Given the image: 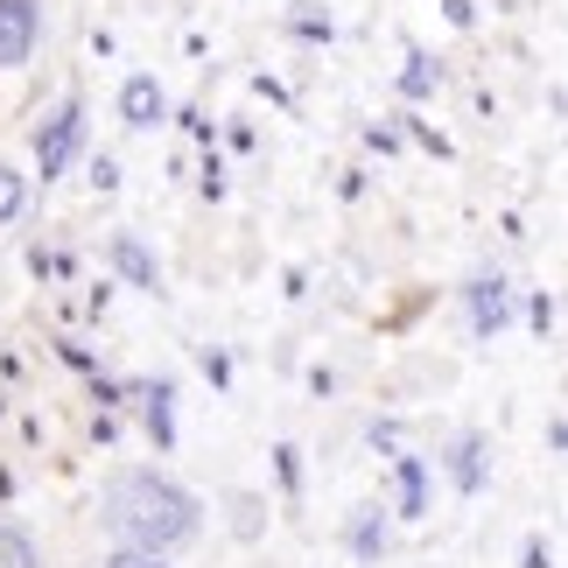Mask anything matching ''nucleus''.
I'll return each mask as SVG.
<instances>
[{"mask_svg":"<svg viewBox=\"0 0 568 568\" xmlns=\"http://www.w3.org/2000/svg\"><path fill=\"white\" fill-rule=\"evenodd\" d=\"M99 519H105V534H113L120 548H141V555H162V548H176V540L196 534L190 491H176L155 470H120L113 485H105V498H99Z\"/></svg>","mask_w":568,"mask_h":568,"instance_id":"f257e3e1","label":"nucleus"},{"mask_svg":"<svg viewBox=\"0 0 568 568\" xmlns=\"http://www.w3.org/2000/svg\"><path fill=\"white\" fill-rule=\"evenodd\" d=\"M78 134H84V113H78V99L63 105V113L36 134V162H42V183L50 176H63V162H71V148H78Z\"/></svg>","mask_w":568,"mask_h":568,"instance_id":"f03ea898","label":"nucleus"},{"mask_svg":"<svg viewBox=\"0 0 568 568\" xmlns=\"http://www.w3.org/2000/svg\"><path fill=\"white\" fill-rule=\"evenodd\" d=\"M36 50V0H0V71L29 63Z\"/></svg>","mask_w":568,"mask_h":568,"instance_id":"7ed1b4c3","label":"nucleus"},{"mask_svg":"<svg viewBox=\"0 0 568 568\" xmlns=\"http://www.w3.org/2000/svg\"><path fill=\"white\" fill-rule=\"evenodd\" d=\"M120 113H126V126H155L162 120V84L155 78H134L120 92Z\"/></svg>","mask_w":568,"mask_h":568,"instance_id":"20e7f679","label":"nucleus"},{"mask_svg":"<svg viewBox=\"0 0 568 568\" xmlns=\"http://www.w3.org/2000/svg\"><path fill=\"white\" fill-rule=\"evenodd\" d=\"M470 310H477V331H498V323H506V281L498 274L470 281Z\"/></svg>","mask_w":568,"mask_h":568,"instance_id":"39448f33","label":"nucleus"},{"mask_svg":"<svg viewBox=\"0 0 568 568\" xmlns=\"http://www.w3.org/2000/svg\"><path fill=\"white\" fill-rule=\"evenodd\" d=\"M169 400H176V393H169V386H148V435H155L162 449L176 443V422H169Z\"/></svg>","mask_w":568,"mask_h":568,"instance_id":"423d86ee","label":"nucleus"},{"mask_svg":"<svg viewBox=\"0 0 568 568\" xmlns=\"http://www.w3.org/2000/svg\"><path fill=\"white\" fill-rule=\"evenodd\" d=\"M113 260H120V274H126V281H141V288H155V260H148V253L134 246V239H120V246H113Z\"/></svg>","mask_w":568,"mask_h":568,"instance_id":"0eeeda50","label":"nucleus"},{"mask_svg":"<svg viewBox=\"0 0 568 568\" xmlns=\"http://www.w3.org/2000/svg\"><path fill=\"white\" fill-rule=\"evenodd\" d=\"M0 568H36L29 534H21V527H8V519H0Z\"/></svg>","mask_w":568,"mask_h":568,"instance_id":"6e6552de","label":"nucleus"},{"mask_svg":"<svg viewBox=\"0 0 568 568\" xmlns=\"http://www.w3.org/2000/svg\"><path fill=\"white\" fill-rule=\"evenodd\" d=\"M400 506L422 513V464H414V456H400Z\"/></svg>","mask_w":568,"mask_h":568,"instance_id":"1a4fd4ad","label":"nucleus"},{"mask_svg":"<svg viewBox=\"0 0 568 568\" xmlns=\"http://www.w3.org/2000/svg\"><path fill=\"white\" fill-rule=\"evenodd\" d=\"M21 211V176L14 169H0V217H14Z\"/></svg>","mask_w":568,"mask_h":568,"instance_id":"9d476101","label":"nucleus"},{"mask_svg":"<svg viewBox=\"0 0 568 568\" xmlns=\"http://www.w3.org/2000/svg\"><path fill=\"white\" fill-rule=\"evenodd\" d=\"M456 485H464V491H477V443H464V449H456Z\"/></svg>","mask_w":568,"mask_h":568,"instance_id":"9b49d317","label":"nucleus"},{"mask_svg":"<svg viewBox=\"0 0 568 568\" xmlns=\"http://www.w3.org/2000/svg\"><path fill=\"white\" fill-rule=\"evenodd\" d=\"M400 84H407V99H422L428 92V57H407V78Z\"/></svg>","mask_w":568,"mask_h":568,"instance_id":"f8f14e48","label":"nucleus"},{"mask_svg":"<svg viewBox=\"0 0 568 568\" xmlns=\"http://www.w3.org/2000/svg\"><path fill=\"white\" fill-rule=\"evenodd\" d=\"M105 568H162V555H141V548H120Z\"/></svg>","mask_w":568,"mask_h":568,"instance_id":"ddd939ff","label":"nucleus"}]
</instances>
